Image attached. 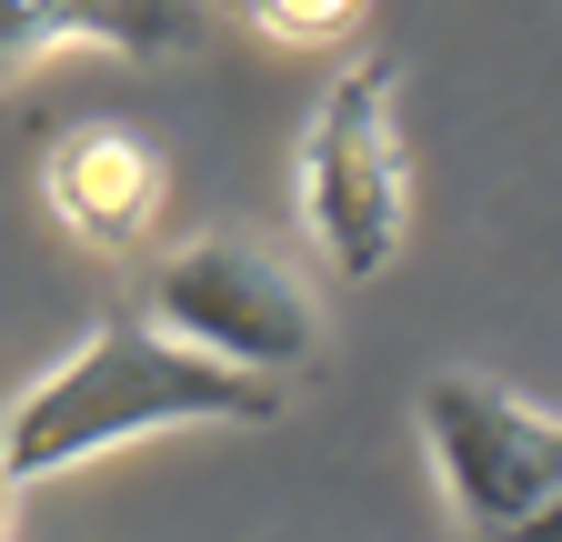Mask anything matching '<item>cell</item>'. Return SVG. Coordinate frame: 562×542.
<instances>
[{"label":"cell","mask_w":562,"mask_h":542,"mask_svg":"<svg viewBox=\"0 0 562 542\" xmlns=\"http://www.w3.org/2000/svg\"><path fill=\"white\" fill-rule=\"evenodd\" d=\"M271 413H281V382H251L211 352H181L171 331L111 312V321H91V342L60 372H41L0 413V493L81 472L121 442H151L181 422H271Z\"/></svg>","instance_id":"obj_1"},{"label":"cell","mask_w":562,"mask_h":542,"mask_svg":"<svg viewBox=\"0 0 562 542\" xmlns=\"http://www.w3.org/2000/svg\"><path fill=\"white\" fill-rule=\"evenodd\" d=\"M41 191H50L60 232H81L91 251H131L140 232L161 222L171 171H161V151L140 142V131H121V121H81V131H60V142H50Z\"/></svg>","instance_id":"obj_5"},{"label":"cell","mask_w":562,"mask_h":542,"mask_svg":"<svg viewBox=\"0 0 562 542\" xmlns=\"http://www.w3.org/2000/svg\"><path fill=\"white\" fill-rule=\"evenodd\" d=\"M211 31V0H0V81L50 50H121L161 60Z\"/></svg>","instance_id":"obj_6"},{"label":"cell","mask_w":562,"mask_h":542,"mask_svg":"<svg viewBox=\"0 0 562 542\" xmlns=\"http://www.w3.org/2000/svg\"><path fill=\"white\" fill-rule=\"evenodd\" d=\"M302 232L331 282H382L402 261L412 161H402V111H392V50H362L302 131Z\"/></svg>","instance_id":"obj_2"},{"label":"cell","mask_w":562,"mask_h":542,"mask_svg":"<svg viewBox=\"0 0 562 542\" xmlns=\"http://www.w3.org/2000/svg\"><path fill=\"white\" fill-rule=\"evenodd\" d=\"M422 452L472 532L552 542V483H562V422L552 402H522L482 372H432L422 382Z\"/></svg>","instance_id":"obj_4"},{"label":"cell","mask_w":562,"mask_h":542,"mask_svg":"<svg viewBox=\"0 0 562 542\" xmlns=\"http://www.w3.org/2000/svg\"><path fill=\"white\" fill-rule=\"evenodd\" d=\"M151 331L292 392V372H312V352H322V302L271 241L201 232V241L151 261Z\"/></svg>","instance_id":"obj_3"},{"label":"cell","mask_w":562,"mask_h":542,"mask_svg":"<svg viewBox=\"0 0 562 542\" xmlns=\"http://www.w3.org/2000/svg\"><path fill=\"white\" fill-rule=\"evenodd\" d=\"M232 11L261 31V41H292V50H322V41H351L372 21V0H232Z\"/></svg>","instance_id":"obj_7"}]
</instances>
